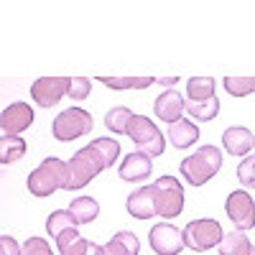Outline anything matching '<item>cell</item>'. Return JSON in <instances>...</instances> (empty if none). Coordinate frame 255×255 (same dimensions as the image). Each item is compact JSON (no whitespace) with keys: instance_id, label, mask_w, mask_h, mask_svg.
I'll return each instance as SVG.
<instances>
[{"instance_id":"obj_8","label":"cell","mask_w":255,"mask_h":255,"mask_svg":"<svg viewBox=\"0 0 255 255\" xmlns=\"http://www.w3.org/2000/svg\"><path fill=\"white\" fill-rule=\"evenodd\" d=\"M72 90V77H41L31 84V97L38 108H54V105L64 97H69Z\"/></svg>"},{"instance_id":"obj_17","label":"cell","mask_w":255,"mask_h":255,"mask_svg":"<svg viewBox=\"0 0 255 255\" xmlns=\"http://www.w3.org/2000/svg\"><path fill=\"white\" fill-rule=\"evenodd\" d=\"M168 140H171L174 148H191L197 140H199V128L191 123V120H179V123H171L168 125Z\"/></svg>"},{"instance_id":"obj_23","label":"cell","mask_w":255,"mask_h":255,"mask_svg":"<svg viewBox=\"0 0 255 255\" xmlns=\"http://www.w3.org/2000/svg\"><path fill=\"white\" fill-rule=\"evenodd\" d=\"M250 250H253V243L240 230L225 232V238L220 243V255H250Z\"/></svg>"},{"instance_id":"obj_5","label":"cell","mask_w":255,"mask_h":255,"mask_svg":"<svg viewBox=\"0 0 255 255\" xmlns=\"http://www.w3.org/2000/svg\"><path fill=\"white\" fill-rule=\"evenodd\" d=\"M128 138H130L135 145H138V151L145 153V156H161L166 151V138L163 133L158 130V125L151 120V118H145V115H135L130 120V128H128Z\"/></svg>"},{"instance_id":"obj_13","label":"cell","mask_w":255,"mask_h":255,"mask_svg":"<svg viewBox=\"0 0 255 255\" xmlns=\"http://www.w3.org/2000/svg\"><path fill=\"white\" fill-rule=\"evenodd\" d=\"M153 113H156L158 120H163L168 125L179 123L181 120V113H186V100L181 97L179 90H163L156 97V102H153Z\"/></svg>"},{"instance_id":"obj_33","label":"cell","mask_w":255,"mask_h":255,"mask_svg":"<svg viewBox=\"0 0 255 255\" xmlns=\"http://www.w3.org/2000/svg\"><path fill=\"white\" fill-rule=\"evenodd\" d=\"M156 82L163 84V87H168V90H174V84L179 82V77H156Z\"/></svg>"},{"instance_id":"obj_3","label":"cell","mask_w":255,"mask_h":255,"mask_svg":"<svg viewBox=\"0 0 255 255\" xmlns=\"http://www.w3.org/2000/svg\"><path fill=\"white\" fill-rule=\"evenodd\" d=\"M67 168H69V181H67V191H77V189H84L97 174H102L108 163L100 156V151L90 143L79 148V151L67 161Z\"/></svg>"},{"instance_id":"obj_15","label":"cell","mask_w":255,"mask_h":255,"mask_svg":"<svg viewBox=\"0 0 255 255\" xmlns=\"http://www.w3.org/2000/svg\"><path fill=\"white\" fill-rule=\"evenodd\" d=\"M118 174L123 181H143L153 174V163H151V156H145L140 151H133V153H128L118 168Z\"/></svg>"},{"instance_id":"obj_7","label":"cell","mask_w":255,"mask_h":255,"mask_svg":"<svg viewBox=\"0 0 255 255\" xmlns=\"http://www.w3.org/2000/svg\"><path fill=\"white\" fill-rule=\"evenodd\" d=\"M156 215L161 220H174L184 212V186L174 176L156 179Z\"/></svg>"},{"instance_id":"obj_19","label":"cell","mask_w":255,"mask_h":255,"mask_svg":"<svg viewBox=\"0 0 255 255\" xmlns=\"http://www.w3.org/2000/svg\"><path fill=\"white\" fill-rule=\"evenodd\" d=\"M77 227H79V222L74 220V215H72L69 209H56V212H51L49 220H46V232H49L54 240H59L64 232L77 230Z\"/></svg>"},{"instance_id":"obj_2","label":"cell","mask_w":255,"mask_h":255,"mask_svg":"<svg viewBox=\"0 0 255 255\" xmlns=\"http://www.w3.org/2000/svg\"><path fill=\"white\" fill-rule=\"evenodd\" d=\"M181 176L191 186H204L209 179H215L222 168V151L217 145H202L199 151L181 161Z\"/></svg>"},{"instance_id":"obj_6","label":"cell","mask_w":255,"mask_h":255,"mask_svg":"<svg viewBox=\"0 0 255 255\" xmlns=\"http://www.w3.org/2000/svg\"><path fill=\"white\" fill-rule=\"evenodd\" d=\"M51 133L56 140L67 143L82 135H90L92 133V115L82 108H69V110H61L54 123H51Z\"/></svg>"},{"instance_id":"obj_1","label":"cell","mask_w":255,"mask_h":255,"mask_svg":"<svg viewBox=\"0 0 255 255\" xmlns=\"http://www.w3.org/2000/svg\"><path fill=\"white\" fill-rule=\"evenodd\" d=\"M67 181H69V168L61 158L56 156H49L41 161L33 171L28 174V191L33 197L44 199V197H51L56 189H67Z\"/></svg>"},{"instance_id":"obj_31","label":"cell","mask_w":255,"mask_h":255,"mask_svg":"<svg viewBox=\"0 0 255 255\" xmlns=\"http://www.w3.org/2000/svg\"><path fill=\"white\" fill-rule=\"evenodd\" d=\"M23 255H54V250H51V245L44 240V238H28L26 243H23Z\"/></svg>"},{"instance_id":"obj_11","label":"cell","mask_w":255,"mask_h":255,"mask_svg":"<svg viewBox=\"0 0 255 255\" xmlns=\"http://www.w3.org/2000/svg\"><path fill=\"white\" fill-rule=\"evenodd\" d=\"M33 125V108L28 102H13L0 115V130L3 135H20Z\"/></svg>"},{"instance_id":"obj_28","label":"cell","mask_w":255,"mask_h":255,"mask_svg":"<svg viewBox=\"0 0 255 255\" xmlns=\"http://www.w3.org/2000/svg\"><path fill=\"white\" fill-rule=\"evenodd\" d=\"M92 145L100 151V156L105 158V163H108V168L118 163V156H120V143H118L115 138H95V140H92Z\"/></svg>"},{"instance_id":"obj_14","label":"cell","mask_w":255,"mask_h":255,"mask_svg":"<svg viewBox=\"0 0 255 255\" xmlns=\"http://www.w3.org/2000/svg\"><path fill=\"white\" fill-rule=\"evenodd\" d=\"M222 145L230 156L238 158H248L250 151H255V135L243 125H232L222 133Z\"/></svg>"},{"instance_id":"obj_21","label":"cell","mask_w":255,"mask_h":255,"mask_svg":"<svg viewBox=\"0 0 255 255\" xmlns=\"http://www.w3.org/2000/svg\"><path fill=\"white\" fill-rule=\"evenodd\" d=\"M215 87H217V82L212 77H189L186 95L191 102H207L215 97Z\"/></svg>"},{"instance_id":"obj_32","label":"cell","mask_w":255,"mask_h":255,"mask_svg":"<svg viewBox=\"0 0 255 255\" xmlns=\"http://www.w3.org/2000/svg\"><path fill=\"white\" fill-rule=\"evenodd\" d=\"M0 255H23V248L15 243V238L3 235L0 238Z\"/></svg>"},{"instance_id":"obj_10","label":"cell","mask_w":255,"mask_h":255,"mask_svg":"<svg viewBox=\"0 0 255 255\" xmlns=\"http://www.w3.org/2000/svg\"><path fill=\"white\" fill-rule=\"evenodd\" d=\"M148 243L156 255H179L186 245H184V232L176 230L168 222H158L148 232Z\"/></svg>"},{"instance_id":"obj_24","label":"cell","mask_w":255,"mask_h":255,"mask_svg":"<svg viewBox=\"0 0 255 255\" xmlns=\"http://www.w3.org/2000/svg\"><path fill=\"white\" fill-rule=\"evenodd\" d=\"M105 87L110 90H145L156 84V77H97Z\"/></svg>"},{"instance_id":"obj_4","label":"cell","mask_w":255,"mask_h":255,"mask_svg":"<svg viewBox=\"0 0 255 255\" xmlns=\"http://www.w3.org/2000/svg\"><path fill=\"white\" fill-rule=\"evenodd\" d=\"M184 245L194 253H207L212 248H220L222 238H225V230L220 227L217 220L204 217V220H191L184 230Z\"/></svg>"},{"instance_id":"obj_12","label":"cell","mask_w":255,"mask_h":255,"mask_svg":"<svg viewBox=\"0 0 255 255\" xmlns=\"http://www.w3.org/2000/svg\"><path fill=\"white\" fill-rule=\"evenodd\" d=\"M125 209H128V215L135 217V220L156 217V186L145 184V186H138L135 191H130L128 202H125Z\"/></svg>"},{"instance_id":"obj_34","label":"cell","mask_w":255,"mask_h":255,"mask_svg":"<svg viewBox=\"0 0 255 255\" xmlns=\"http://www.w3.org/2000/svg\"><path fill=\"white\" fill-rule=\"evenodd\" d=\"M250 255H255V248H253V250H250Z\"/></svg>"},{"instance_id":"obj_18","label":"cell","mask_w":255,"mask_h":255,"mask_svg":"<svg viewBox=\"0 0 255 255\" xmlns=\"http://www.w3.org/2000/svg\"><path fill=\"white\" fill-rule=\"evenodd\" d=\"M140 253V243L138 235H133L130 230H123L118 235H113V240L105 243V255H138Z\"/></svg>"},{"instance_id":"obj_22","label":"cell","mask_w":255,"mask_h":255,"mask_svg":"<svg viewBox=\"0 0 255 255\" xmlns=\"http://www.w3.org/2000/svg\"><path fill=\"white\" fill-rule=\"evenodd\" d=\"M26 156V140L20 135H0V163H15Z\"/></svg>"},{"instance_id":"obj_27","label":"cell","mask_w":255,"mask_h":255,"mask_svg":"<svg viewBox=\"0 0 255 255\" xmlns=\"http://www.w3.org/2000/svg\"><path fill=\"white\" fill-rule=\"evenodd\" d=\"M222 87L232 97H248L255 92V77H225Z\"/></svg>"},{"instance_id":"obj_9","label":"cell","mask_w":255,"mask_h":255,"mask_svg":"<svg viewBox=\"0 0 255 255\" xmlns=\"http://www.w3.org/2000/svg\"><path fill=\"white\" fill-rule=\"evenodd\" d=\"M225 212L230 222L235 225V230L240 232H248L255 227V199L248 194V191H232L225 202Z\"/></svg>"},{"instance_id":"obj_16","label":"cell","mask_w":255,"mask_h":255,"mask_svg":"<svg viewBox=\"0 0 255 255\" xmlns=\"http://www.w3.org/2000/svg\"><path fill=\"white\" fill-rule=\"evenodd\" d=\"M59 255H105V245H97L92 240H84L77 230H69L56 240Z\"/></svg>"},{"instance_id":"obj_30","label":"cell","mask_w":255,"mask_h":255,"mask_svg":"<svg viewBox=\"0 0 255 255\" xmlns=\"http://www.w3.org/2000/svg\"><path fill=\"white\" fill-rule=\"evenodd\" d=\"M90 92H92V79H87V77H72V90H69L72 100H87Z\"/></svg>"},{"instance_id":"obj_26","label":"cell","mask_w":255,"mask_h":255,"mask_svg":"<svg viewBox=\"0 0 255 255\" xmlns=\"http://www.w3.org/2000/svg\"><path fill=\"white\" fill-rule=\"evenodd\" d=\"M186 113L194 120H199V123H209V120H215L220 115V100L217 97H212L207 102H191V100H186Z\"/></svg>"},{"instance_id":"obj_25","label":"cell","mask_w":255,"mask_h":255,"mask_svg":"<svg viewBox=\"0 0 255 255\" xmlns=\"http://www.w3.org/2000/svg\"><path fill=\"white\" fill-rule=\"evenodd\" d=\"M133 118H135V113H130L125 105H118V108L108 110V115H105V125H108V130H113L118 135H128V128H130Z\"/></svg>"},{"instance_id":"obj_29","label":"cell","mask_w":255,"mask_h":255,"mask_svg":"<svg viewBox=\"0 0 255 255\" xmlns=\"http://www.w3.org/2000/svg\"><path fill=\"white\" fill-rule=\"evenodd\" d=\"M238 179L245 189H255V156H248L238 166Z\"/></svg>"},{"instance_id":"obj_20","label":"cell","mask_w":255,"mask_h":255,"mask_svg":"<svg viewBox=\"0 0 255 255\" xmlns=\"http://www.w3.org/2000/svg\"><path fill=\"white\" fill-rule=\"evenodd\" d=\"M69 212L74 215V220H77L79 225H90V222H95L97 215H100V204H97L95 197H77V199H72Z\"/></svg>"}]
</instances>
